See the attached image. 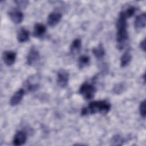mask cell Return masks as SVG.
Masks as SVG:
<instances>
[{
	"label": "cell",
	"mask_w": 146,
	"mask_h": 146,
	"mask_svg": "<svg viewBox=\"0 0 146 146\" xmlns=\"http://www.w3.org/2000/svg\"><path fill=\"white\" fill-rule=\"evenodd\" d=\"M111 108L110 104L106 101H94L91 102L87 107L82 110L81 115L86 116L96 113L106 114Z\"/></svg>",
	"instance_id": "6da1fadb"
},
{
	"label": "cell",
	"mask_w": 146,
	"mask_h": 146,
	"mask_svg": "<svg viewBox=\"0 0 146 146\" xmlns=\"http://www.w3.org/2000/svg\"><path fill=\"white\" fill-rule=\"evenodd\" d=\"M96 92L95 87L88 83H83L80 87L79 92V94L86 100L91 99Z\"/></svg>",
	"instance_id": "7a4b0ae2"
},
{
	"label": "cell",
	"mask_w": 146,
	"mask_h": 146,
	"mask_svg": "<svg viewBox=\"0 0 146 146\" xmlns=\"http://www.w3.org/2000/svg\"><path fill=\"white\" fill-rule=\"evenodd\" d=\"M128 39V33L127 27H117L116 40L119 44V46H122Z\"/></svg>",
	"instance_id": "3957f363"
},
{
	"label": "cell",
	"mask_w": 146,
	"mask_h": 146,
	"mask_svg": "<svg viewBox=\"0 0 146 146\" xmlns=\"http://www.w3.org/2000/svg\"><path fill=\"white\" fill-rule=\"evenodd\" d=\"M68 73L64 70H60L57 73V82L59 86L65 87L68 82Z\"/></svg>",
	"instance_id": "277c9868"
},
{
	"label": "cell",
	"mask_w": 146,
	"mask_h": 146,
	"mask_svg": "<svg viewBox=\"0 0 146 146\" xmlns=\"http://www.w3.org/2000/svg\"><path fill=\"white\" fill-rule=\"evenodd\" d=\"M61 18V13L58 12H52L48 15L47 18V23L50 26H55L60 22Z\"/></svg>",
	"instance_id": "5b68a950"
},
{
	"label": "cell",
	"mask_w": 146,
	"mask_h": 146,
	"mask_svg": "<svg viewBox=\"0 0 146 146\" xmlns=\"http://www.w3.org/2000/svg\"><path fill=\"white\" fill-rule=\"evenodd\" d=\"M9 15L10 19L15 24L21 23L23 18L22 13L17 9H14L10 11L9 13Z\"/></svg>",
	"instance_id": "8992f818"
},
{
	"label": "cell",
	"mask_w": 146,
	"mask_h": 146,
	"mask_svg": "<svg viewBox=\"0 0 146 146\" xmlns=\"http://www.w3.org/2000/svg\"><path fill=\"white\" fill-rule=\"evenodd\" d=\"M39 59V52L34 47L31 48L27 56V63L29 65H32L34 64Z\"/></svg>",
	"instance_id": "52a82bcc"
},
{
	"label": "cell",
	"mask_w": 146,
	"mask_h": 146,
	"mask_svg": "<svg viewBox=\"0 0 146 146\" xmlns=\"http://www.w3.org/2000/svg\"><path fill=\"white\" fill-rule=\"evenodd\" d=\"M2 58L5 63L7 66H11L15 62L16 59V54L13 51H5L3 53Z\"/></svg>",
	"instance_id": "ba28073f"
},
{
	"label": "cell",
	"mask_w": 146,
	"mask_h": 146,
	"mask_svg": "<svg viewBox=\"0 0 146 146\" xmlns=\"http://www.w3.org/2000/svg\"><path fill=\"white\" fill-rule=\"evenodd\" d=\"M26 135L22 131H18L15 135L13 139V144L15 145H21L25 143L26 141Z\"/></svg>",
	"instance_id": "9c48e42d"
},
{
	"label": "cell",
	"mask_w": 146,
	"mask_h": 146,
	"mask_svg": "<svg viewBox=\"0 0 146 146\" xmlns=\"http://www.w3.org/2000/svg\"><path fill=\"white\" fill-rule=\"evenodd\" d=\"M25 94V90L22 88L18 90L11 98L10 100V104L12 106H15L19 104L21 101L23 96Z\"/></svg>",
	"instance_id": "30bf717a"
},
{
	"label": "cell",
	"mask_w": 146,
	"mask_h": 146,
	"mask_svg": "<svg viewBox=\"0 0 146 146\" xmlns=\"http://www.w3.org/2000/svg\"><path fill=\"white\" fill-rule=\"evenodd\" d=\"M146 24V14L143 13L137 15L135 20L134 25L136 29H140L145 27Z\"/></svg>",
	"instance_id": "8fae6325"
},
{
	"label": "cell",
	"mask_w": 146,
	"mask_h": 146,
	"mask_svg": "<svg viewBox=\"0 0 146 146\" xmlns=\"http://www.w3.org/2000/svg\"><path fill=\"white\" fill-rule=\"evenodd\" d=\"M46 26L41 23H36L34 27L33 35L35 37H41L46 32Z\"/></svg>",
	"instance_id": "7c38bea8"
},
{
	"label": "cell",
	"mask_w": 146,
	"mask_h": 146,
	"mask_svg": "<svg viewBox=\"0 0 146 146\" xmlns=\"http://www.w3.org/2000/svg\"><path fill=\"white\" fill-rule=\"evenodd\" d=\"M29 32L24 28H21L17 34V39L19 42H25L29 40Z\"/></svg>",
	"instance_id": "4fadbf2b"
},
{
	"label": "cell",
	"mask_w": 146,
	"mask_h": 146,
	"mask_svg": "<svg viewBox=\"0 0 146 146\" xmlns=\"http://www.w3.org/2000/svg\"><path fill=\"white\" fill-rule=\"evenodd\" d=\"M81 40L79 39H74L70 46V51L72 54H76L80 51L81 48Z\"/></svg>",
	"instance_id": "5bb4252c"
},
{
	"label": "cell",
	"mask_w": 146,
	"mask_h": 146,
	"mask_svg": "<svg viewBox=\"0 0 146 146\" xmlns=\"http://www.w3.org/2000/svg\"><path fill=\"white\" fill-rule=\"evenodd\" d=\"M131 54L129 51L125 52L121 56L120 59V65L121 67H124L127 66L131 60Z\"/></svg>",
	"instance_id": "9a60e30c"
},
{
	"label": "cell",
	"mask_w": 146,
	"mask_h": 146,
	"mask_svg": "<svg viewBox=\"0 0 146 146\" xmlns=\"http://www.w3.org/2000/svg\"><path fill=\"white\" fill-rule=\"evenodd\" d=\"M92 52L98 59L102 58L105 54V51L103 46L102 44H100L98 47L92 49Z\"/></svg>",
	"instance_id": "2e32d148"
},
{
	"label": "cell",
	"mask_w": 146,
	"mask_h": 146,
	"mask_svg": "<svg viewBox=\"0 0 146 146\" xmlns=\"http://www.w3.org/2000/svg\"><path fill=\"white\" fill-rule=\"evenodd\" d=\"M90 58L86 55H82L78 59V66L80 68H83L89 64Z\"/></svg>",
	"instance_id": "e0dca14e"
},
{
	"label": "cell",
	"mask_w": 146,
	"mask_h": 146,
	"mask_svg": "<svg viewBox=\"0 0 146 146\" xmlns=\"http://www.w3.org/2000/svg\"><path fill=\"white\" fill-rule=\"evenodd\" d=\"M123 144V139L119 135L114 136L111 140V145H120Z\"/></svg>",
	"instance_id": "ac0fdd59"
},
{
	"label": "cell",
	"mask_w": 146,
	"mask_h": 146,
	"mask_svg": "<svg viewBox=\"0 0 146 146\" xmlns=\"http://www.w3.org/2000/svg\"><path fill=\"white\" fill-rule=\"evenodd\" d=\"M139 110H140V113L141 116L145 118V115H146V111H145V100H143V102H141L139 107Z\"/></svg>",
	"instance_id": "d6986e66"
},
{
	"label": "cell",
	"mask_w": 146,
	"mask_h": 146,
	"mask_svg": "<svg viewBox=\"0 0 146 146\" xmlns=\"http://www.w3.org/2000/svg\"><path fill=\"white\" fill-rule=\"evenodd\" d=\"M135 13V8L133 6L129 7V8L127 9V10L125 11H124V13L125 15V17H127V18H130L131 17H132Z\"/></svg>",
	"instance_id": "ffe728a7"
},
{
	"label": "cell",
	"mask_w": 146,
	"mask_h": 146,
	"mask_svg": "<svg viewBox=\"0 0 146 146\" xmlns=\"http://www.w3.org/2000/svg\"><path fill=\"white\" fill-rule=\"evenodd\" d=\"M14 2L18 6L22 8L25 7L29 3L27 1H25V0H17V1H15Z\"/></svg>",
	"instance_id": "44dd1931"
},
{
	"label": "cell",
	"mask_w": 146,
	"mask_h": 146,
	"mask_svg": "<svg viewBox=\"0 0 146 146\" xmlns=\"http://www.w3.org/2000/svg\"><path fill=\"white\" fill-rule=\"evenodd\" d=\"M145 39L142 40L140 43V47L143 50V51H145Z\"/></svg>",
	"instance_id": "7402d4cb"
}]
</instances>
